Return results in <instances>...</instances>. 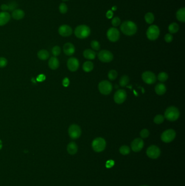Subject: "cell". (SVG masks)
I'll use <instances>...</instances> for the list:
<instances>
[{
    "label": "cell",
    "mask_w": 185,
    "mask_h": 186,
    "mask_svg": "<svg viewBox=\"0 0 185 186\" xmlns=\"http://www.w3.org/2000/svg\"></svg>",
    "instance_id": "obj_50"
},
{
    "label": "cell",
    "mask_w": 185,
    "mask_h": 186,
    "mask_svg": "<svg viewBox=\"0 0 185 186\" xmlns=\"http://www.w3.org/2000/svg\"><path fill=\"white\" fill-rule=\"evenodd\" d=\"M129 82V78L128 76L123 75L122 76L120 77V85L122 87H124L126 86Z\"/></svg>",
    "instance_id": "obj_29"
},
{
    "label": "cell",
    "mask_w": 185,
    "mask_h": 186,
    "mask_svg": "<svg viewBox=\"0 0 185 186\" xmlns=\"http://www.w3.org/2000/svg\"><path fill=\"white\" fill-rule=\"evenodd\" d=\"M140 136L142 138H147L149 136V131L147 129H143L140 132Z\"/></svg>",
    "instance_id": "obj_38"
},
{
    "label": "cell",
    "mask_w": 185,
    "mask_h": 186,
    "mask_svg": "<svg viewBox=\"0 0 185 186\" xmlns=\"http://www.w3.org/2000/svg\"><path fill=\"white\" fill-rule=\"evenodd\" d=\"M98 57L99 60L103 63H109L114 59L112 53L109 51L106 50L100 51L98 53Z\"/></svg>",
    "instance_id": "obj_9"
},
{
    "label": "cell",
    "mask_w": 185,
    "mask_h": 186,
    "mask_svg": "<svg viewBox=\"0 0 185 186\" xmlns=\"http://www.w3.org/2000/svg\"><path fill=\"white\" fill-rule=\"evenodd\" d=\"M160 30L157 26L153 25L150 26L147 29L146 35L149 40H156L160 35Z\"/></svg>",
    "instance_id": "obj_4"
},
{
    "label": "cell",
    "mask_w": 185,
    "mask_h": 186,
    "mask_svg": "<svg viewBox=\"0 0 185 186\" xmlns=\"http://www.w3.org/2000/svg\"><path fill=\"white\" fill-rule=\"evenodd\" d=\"M83 55L86 59L93 60L95 59L96 53L95 52L91 49H86L83 52Z\"/></svg>",
    "instance_id": "obj_23"
},
{
    "label": "cell",
    "mask_w": 185,
    "mask_h": 186,
    "mask_svg": "<svg viewBox=\"0 0 185 186\" xmlns=\"http://www.w3.org/2000/svg\"><path fill=\"white\" fill-rule=\"evenodd\" d=\"M147 155L149 158L151 159L157 158L161 154V151L159 147L153 145L148 147L147 150Z\"/></svg>",
    "instance_id": "obj_12"
},
{
    "label": "cell",
    "mask_w": 185,
    "mask_h": 186,
    "mask_svg": "<svg viewBox=\"0 0 185 186\" xmlns=\"http://www.w3.org/2000/svg\"><path fill=\"white\" fill-rule=\"evenodd\" d=\"M67 66L69 70L75 72L78 69L79 67V62L76 58L71 57L67 60Z\"/></svg>",
    "instance_id": "obj_15"
},
{
    "label": "cell",
    "mask_w": 185,
    "mask_h": 186,
    "mask_svg": "<svg viewBox=\"0 0 185 186\" xmlns=\"http://www.w3.org/2000/svg\"><path fill=\"white\" fill-rule=\"evenodd\" d=\"M179 30V26L175 22H173L170 24L168 27V30L172 34L176 33V32H178Z\"/></svg>",
    "instance_id": "obj_27"
},
{
    "label": "cell",
    "mask_w": 185,
    "mask_h": 186,
    "mask_svg": "<svg viewBox=\"0 0 185 186\" xmlns=\"http://www.w3.org/2000/svg\"><path fill=\"white\" fill-rule=\"evenodd\" d=\"M120 22L121 21H120V19L118 17L116 16L112 19V20L111 21V24L113 26L117 27L120 25Z\"/></svg>",
    "instance_id": "obj_37"
},
{
    "label": "cell",
    "mask_w": 185,
    "mask_h": 186,
    "mask_svg": "<svg viewBox=\"0 0 185 186\" xmlns=\"http://www.w3.org/2000/svg\"><path fill=\"white\" fill-rule=\"evenodd\" d=\"M173 39V37L170 33H167L165 36V40L166 43H170L172 42Z\"/></svg>",
    "instance_id": "obj_40"
},
{
    "label": "cell",
    "mask_w": 185,
    "mask_h": 186,
    "mask_svg": "<svg viewBox=\"0 0 185 186\" xmlns=\"http://www.w3.org/2000/svg\"><path fill=\"white\" fill-rule=\"evenodd\" d=\"M180 116V112L175 106H170L168 107L165 113V118L170 121L177 120Z\"/></svg>",
    "instance_id": "obj_2"
},
{
    "label": "cell",
    "mask_w": 185,
    "mask_h": 186,
    "mask_svg": "<svg viewBox=\"0 0 185 186\" xmlns=\"http://www.w3.org/2000/svg\"><path fill=\"white\" fill-rule=\"evenodd\" d=\"M68 132L71 138L73 139H77L81 136V130L78 125L76 124H72L69 127Z\"/></svg>",
    "instance_id": "obj_8"
},
{
    "label": "cell",
    "mask_w": 185,
    "mask_h": 186,
    "mask_svg": "<svg viewBox=\"0 0 185 186\" xmlns=\"http://www.w3.org/2000/svg\"><path fill=\"white\" fill-rule=\"evenodd\" d=\"M117 72L115 70H111L108 72V78L110 80H114L117 77Z\"/></svg>",
    "instance_id": "obj_33"
},
{
    "label": "cell",
    "mask_w": 185,
    "mask_h": 186,
    "mask_svg": "<svg viewBox=\"0 0 185 186\" xmlns=\"http://www.w3.org/2000/svg\"><path fill=\"white\" fill-rule=\"evenodd\" d=\"M8 6H9V9L13 10V9H14L16 8V5L15 2H12V3H11L10 4H9V5H8Z\"/></svg>",
    "instance_id": "obj_45"
},
{
    "label": "cell",
    "mask_w": 185,
    "mask_h": 186,
    "mask_svg": "<svg viewBox=\"0 0 185 186\" xmlns=\"http://www.w3.org/2000/svg\"><path fill=\"white\" fill-rule=\"evenodd\" d=\"M168 75L165 72H161L159 73L157 76L158 80L161 82H165L168 80Z\"/></svg>",
    "instance_id": "obj_30"
},
{
    "label": "cell",
    "mask_w": 185,
    "mask_h": 186,
    "mask_svg": "<svg viewBox=\"0 0 185 186\" xmlns=\"http://www.w3.org/2000/svg\"><path fill=\"white\" fill-rule=\"evenodd\" d=\"M38 57L41 60H47L50 57V53L46 50H41L38 52Z\"/></svg>",
    "instance_id": "obj_25"
},
{
    "label": "cell",
    "mask_w": 185,
    "mask_h": 186,
    "mask_svg": "<svg viewBox=\"0 0 185 186\" xmlns=\"http://www.w3.org/2000/svg\"><path fill=\"white\" fill-rule=\"evenodd\" d=\"M92 147L93 150L97 152H100L104 151L106 147L105 139L101 137L96 138L92 141Z\"/></svg>",
    "instance_id": "obj_5"
},
{
    "label": "cell",
    "mask_w": 185,
    "mask_h": 186,
    "mask_svg": "<svg viewBox=\"0 0 185 186\" xmlns=\"http://www.w3.org/2000/svg\"><path fill=\"white\" fill-rule=\"evenodd\" d=\"M59 9L61 14H65L68 10V7L64 3H61L59 7Z\"/></svg>",
    "instance_id": "obj_35"
},
{
    "label": "cell",
    "mask_w": 185,
    "mask_h": 186,
    "mask_svg": "<svg viewBox=\"0 0 185 186\" xmlns=\"http://www.w3.org/2000/svg\"><path fill=\"white\" fill-rule=\"evenodd\" d=\"M176 17L177 19L180 22H185V8H181L176 11Z\"/></svg>",
    "instance_id": "obj_24"
},
{
    "label": "cell",
    "mask_w": 185,
    "mask_h": 186,
    "mask_svg": "<svg viewBox=\"0 0 185 186\" xmlns=\"http://www.w3.org/2000/svg\"><path fill=\"white\" fill-rule=\"evenodd\" d=\"M176 137V132L173 129H168L164 131L161 136L162 141L165 143H169L173 141Z\"/></svg>",
    "instance_id": "obj_7"
},
{
    "label": "cell",
    "mask_w": 185,
    "mask_h": 186,
    "mask_svg": "<svg viewBox=\"0 0 185 186\" xmlns=\"http://www.w3.org/2000/svg\"><path fill=\"white\" fill-rule=\"evenodd\" d=\"M52 52L53 53V55L54 57H57L61 53V49L60 47L58 46H55L53 47L52 50Z\"/></svg>",
    "instance_id": "obj_36"
},
{
    "label": "cell",
    "mask_w": 185,
    "mask_h": 186,
    "mask_svg": "<svg viewBox=\"0 0 185 186\" xmlns=\"http://www.w3.org/2000/svg\"><path fill=\"white\" fill-rule=\"evenodd\" d=\"M114 161H112V160L111 161L110 160V161H109L108 162H106V166L107 168H111V167H112V166H114Z\"/></svg>",
    "instance_id": "obj_44"
},
{
    "label": "cell",
    "mask_w": 185,
    "mask_h": 186,
    "mask_svg": "<svg viewBox=\"0 0 185 186\" xmlns=\"http://www.w3.org/2000/svg\"><path fill=\"white\" fill-rule=\"evenodd\" d=\"M63 51L66 55H73L75 52V47L73 44L71 43H67L63 46Z\"/></svg>",
    "instance_id": "obj_17"
},
{
    "label": "cell",
    "mask_w": 185,
    "mask_h": 186,
    "mask_svg": "<svg viewBox=\"0 0 185 186\" xmlns=\"http://www.w3.org/2000/svg\"><path fill=\"white\" fill-rule=\"evenodd\" d=\"M117 9V7L116 6H114L112 8V10H116Z\"/></svg>",
    "instance_id": "obj_48"
},
{
    "label": "cell",
    "mask_w": 185,
    "mask_h": 186,
    "mask_svg": "<svg viewBox=\"0 0 185 186\" xmlns=\"http://www.w3.org/2000/svg\"><path fill=\"white\" fill-rule=\"evenodd\" d=\"M108 39L111 42H116L120 38V33L117 28L111 27L109 28L106 33Z\"/></svg>",
    "instance_id": "obj_10"
},
{
    "label": "cell",
    "mask_w": 185,
    "mask_h": 186,
    "mask_svg": "<svg viewBox=\"0 0 185 186\" xmlns=\"http://www.w3.org/2000/svg\"><path fill=\"white\" fill-rule=\"evenodd\" d=\"M91 33L90 27L85 25L78 26L75 28V34L77 38L83 39L87 38Z\"/></svg>",
    "instance_id": "obj_3"
},
{
    "label": "cell",
    "mask_w": 185,
    "mask_h": 186,
    "mask_svg": "<svg viewBox=\"0 0 185 186\" xmlns=\"http://www.w3.org/2000/svg\"><path fill=\"white\" fill-rule=\"evenodd\" d=\"M145 22L147 24H151L152 23H153L154 21L155 20V17L152 13L148 12L145 16Z\"/></svg>",
    "instance_id": "obj_28"
},
{
    "label": "cell",
    "mask_w": 185,
    "mask_h": 186,
    "mask_svg": "<svg viewBox=\"0 0 185 186\" xmlns=\"http://www.w3.org/2000/svg\"><path fill=\"white\" fill-rule=\"evenodd\" d=\"M25 15V13L24 11L20 9H16L13 10L11 16L12 18L16 20H20L22 19Z\"/></svg>",
    "instance_id": "obj_19"
},
{
    "label": "cell",
    "mask_w": 185,
    "mask_h": 186,
    "mask_svg": "<svg viewBox=\"0 0 185 186\" xmlns=\"http://www.w3.org/2000/svg\"><path fill=\"white\" fill-rule=\"evenodd\" d=\"M2 148V143L1 140H0V150H1Z\"/></svg>",
    "instance_id": "obj_47"
},
{
    "label": "cell",
    "mask_w": 185,
    "mask_h": 186,
    "mask_svg": "<svg viewBox=\"0 0 185 186\" xmlns=\"http://www.w3.org/2000/svg\"><path fill=\"white\" fill-rule=\"evenodd\" d=\"M94 65L92 62L90 61L85 62L83 65V69L86 72H89L94 69Z\"/></svg>",
    "instance_id": "obj_26"
},
{
    "label": "cell",
    "mask_w": 185,
    "mask_h": 186,
    "mask_svg": "<svg viewBox=\"0 0 185 186\" xmlns=\"http://www.w3.org/2000/svg\"><path fill=\"white\" fill-rule=\"evenodd\" d=\"M48 66L51 69L56 70L59 66V62L56 57H51L48 61Z\"/></svg>",
    "instance_id": "obj_20"
},
{
    "label": "cell",
    "mask_w": 185,
    "mask_h": 186,
    "mask_svg": "<svg viewBox=\"0 0 185 186\" xmlns=\"http://www.w3.org/2000/svg\"><path fill=\"white\" fill-rule=\"evenodd\" d=\"M113 15H114V13L112 12V11H111V10H108L107 12H106V16L108 19H111L113 16Z\"/></svg>",
    "instance_id": "obj_41"
},
{
    "label": "cell",
    "mask_w": 185,
    "mask_h": 186,
    "mask_svg": "<svg viewBox=\"0 0 185 186\" xmlns=\"http://www.w3.org/2000/svg\"><path fill=\"white\" fill-rule=\"evenodd\" d=\"M69 83H70V81H69V80L68 78H65L63 80V86H64V87H67V86L69 85Z\"/></svg>",
    "instance_id": "obj_43"
},
{
    "label": "cell",
    "mask_w": 185,
    "mask_h": 186,
    "mask_svg": "<svg viewBox=\"0 0 185 186\" xmlns=\"http://www.w3.org/2000/svg\"><path fill=\"white\" fill-rule=\"evenodd\" d=\"M58 32L61 36L67 37L70 36L73 32L72 28L67 25H63L60 26L58 29Z\"/></svg>",
    "instance_id": "obj_16"
},
{
    "label": "cell",
    "mask_w": 185,
    "mask_h": 186,
    "mask_svg": "<svg viewBox=\"0 0 185 186\" xmlns=\"http://www.w3.org/2000/svg\"><path fill=\"white\" fill-rule=\"evenodd\" d=\"M120 152L123 155H126L130 153V149L129 146L126 145H123L120 149Z\"/></svg>",
    "instance_id": "obj_32"
},
{
    "label": "cell",
    "mask_w": 185,
    "mask_h": 186,
    "mask_svg": "<svg viewBox=\"0 0 185 186\" xmlns=\"http://www.w3.org/2000/svg\"><path fill=\"white\" fill-rule=\"evenodd\" d=\"M67 151L70 155H75L78 151V146L75 142L71 141L67 146Z\"/></svg>",
    "instance_id": "obj_22"
},
{
    "label": "cell",
    "mask_w": 185,
    "mask_h": 186,
    "mask_svg": "<svg viewBox=\"0 0 185 186\" xmlns=\"http://www.w3.org/2000/svg\"><path fill=\"white\" fill-rule=\"evenodd\" d=\"M165 120V117L162 114H157L154 118V122L156 124H161Z\"/></svg>",
    "instance_id": "obj_31"
},
{
    "label": "cell",
    "mask_w": 185,
    "mask_h": 186,
    "mask_svg": "<svg viewBox=\"0 0 185 186\" xmlns=\"http://www.w3.org/2000/svg\"><path fill=\"white\" fill-rule=\"evenodd\" d=\"M91 46L93 50L96 51L99 50L100 48V44L97 40H92L91 43Z\"/></svg>",
    "instance_id": "obj_34"
},
{
    "label": "cell",
    "mask_w": 185,
    "mask_h": 186,
    "mask_svg": "<svg viewBox=\"0 0 185 186\" xmlns=\"http://www.w3.org/2000/svg\"><path fill=\"white\" fill-rule=\"evenodd\" d=\"M10 19V15L7 11L0 12V26L6 25Z\"/></svg>",
    "instance_id": "obj_18"
},
{
    "label": "cell",
    "mask_w": 185,
    "mask_h": 186,
    "mask_svg": "<svg viewBox=\"0 0 185 186\" xmlns=\"http://www.w3.org/2000/svg\"><path fill=\"white\" fill-rule=\"evenodd\" d=\"M167 91L166 87L163 83H160L156 85L155 87V93L159 95H162L165 94Z\"/></svg>",
    "instance_id": "obj_21"
},
{
    "label": "cell",
    "mask_w": 185,
    "mask_h": 186,
    "mask_svg": "<svg viewBox=\"0 0 185 186\" xmlns=\"http://www.w3.org/2000/svg\"><path fill=\"white\" fill-rule=\"evenodd\" d=\"M142 78L148 85L154 84L156 81V77L154 73L150 71L144 72L142 75Z\"/></svg>",
    "instance_id": "obj_11"
},
{
    "label": "cell",
    "mask_w": 185,
    "mask_h": 186,
    "mask_svg": "<svg viewBox=\"0 0 185 186\" xmlns=\"http://www.w3.org/2000/svg\"><path fill=\"white\" fill-rule=\"evenodd\" d=\"M98 89L102 94L107 95L112 91V86L109 81L102 80L98 85Z\"/></svg>",
    "instance_id": "obj_6"
},
{
    "label": "cell",
    "mask_w": 185,
    "mask_h": 186,
    "mask_svg": "<svg viewBox=\"0 0 185 186\" xmlns=\"http://www.w3.org/2000/svg\"><path fill=\"white\" fill-rule=\"evenodd\" d=\"M62 1H69V0H62Z\"/></svg>",
    "instance_id": "obj_49"
},
{
    "label": "cell",
    "mask_w": 185,
    "mask_h": 186,
    "mask_svg": "<svg viewBox=\"0 0 185 186\" xmlns=\"http://www.w3.org/2000/svg\"><path fill=\"white\" fill-rule=\"evenodd\" d=\"M8 64V61L4 57H0V68H3L5 67Z\"/></svg>",
    "instance_id": "obj_39"
},
{
    "label": "cell",
    "mask_w": 185,
    "mask_h": 186,
    "mask_svg": "<svg viewBox=\"0 0 185 186\" xmlns=\"http://www.w3.org/2000/svg\"><path fill=\"white\" fill-rule=\"evenodd\" d=\"M144 146V141L142 139L138 138H136L132 141L131 144V147L133 151L135 152L140 151Z\"/></svg>",
    "instance_id": "obj_14"
},
{
    "label": "cell",
    "mask_w": 185,
    "mask_h": 186,
    "mask_svg": "<svg viewBox=\"0 0 185 186\" xmlns=\"http://www.w3.org/2000/svg\"><path fill=\"white\" fill-rule=\"evenodd\" d=\"M120 30L125 35L131 36L137 32V27L133 21H125L120 25Z\"/></svg>",
    "instance_id": "obj_1"
},
{
    "label": "cell",
    "mask_w": 185,
    "mask_h": 186,
    "mask_svg": "<svg viewBox=\"0 0 185 186\" xmlns=\"http://www.w3.org/2000/svg\"><path fill=\"white\" fill-rule=\"evenodd\" d=\"M1 9L3 11H6L7 10H9V6L5 4H2L1 5Z\"/></svg>",
    "instance_id": "obj_42"
},
{
    "label": "cell",
    "mask_w": 185,
    "mask_h": 186,
    "mask_svg": "<svg viewBox=\"0 0 185 186\" xmlns=\"http://www.w3.org/2000/svg\"><path fill=\"white\" fill-rule=\"evenodd\" d=\"M127 97L126 93L123 89H119L115 93L114 99L117 104H122L125 101Z\"/></svg>",
    "instance_id": "obj_13"
},
{
    "label": "cell",
    "mask_w": 185,
    "mask_h": 186,
    "mask_svg": "<svg viewBox=\"0 0 185 186\" xmlns=\"http://www.w3.org/2000/svg\"><path fill=\"white\" fill-rule=\"evenodd\" d=\"M45 78H46V77H45V76L44 75H40L38 77L37 80H38V81L42 82L43 80H45Z\"/></svg>",
    "instance_id": "obj_46"
}]
</instances>
